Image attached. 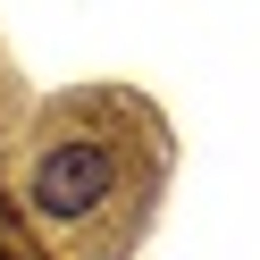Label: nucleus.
Returning <instances> with one entry per match:
<instances>
[{"mask_svg": "<svg viewBox=\"0 0 260 260\" xmlns=\"http://www.w3.org/2000/svg\"><path fill=\"white\" fill-rule=\"evenodd\" d=\"M126 202H143V193L126 185V151L101 143V135H68V143H51L34 159V210L51 226H68V235H92Z\"/></svg>", "mask_w": 260, "mask_h": 260, "instance_id": "nucleus-1", "label": "nucleus"}, {"mask_svg": "<svg viewBox=\"0 0 260 260\" xmlns=\"http://www.w3.org/2000/svg\"><path fill=\"white\" fill-rule=\"evenodd\" d=\"M0 260H34V252H25V235H17L9 218H0Z\"/></svg>", "mask_w": 260, "mask_h": 260, "instance_id": "nucleus-2", "label": "nucleus"}]
</instances>
